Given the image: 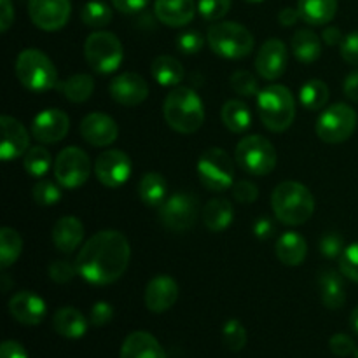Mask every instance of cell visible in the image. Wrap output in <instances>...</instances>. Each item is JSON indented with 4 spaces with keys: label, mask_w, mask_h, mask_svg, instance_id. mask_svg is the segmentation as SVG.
<instances>
[{
    "label": "cell",
    "mask_w": 358,
    "mask_h": 358,
    "mask_svg": "<svg viewBox=\"0 0 358 358\" xmlns=\"http://www.w3.org/2000/svg\"><path fill=\"white\" fill-rule=\"evenodd\" d=\"M131 257L128 238L114 229L100 231L77 254L79 275L93 285H110L126 273Z\"/></svg>",
    "instance_id": "cell-1"
},
{
    "label": "cell",
    "mask_w": 358,
    "mask_h": 358,
    "mask_svg": "<svg viewBox=\"0 0 358 358\" xmlns=\"http://www.w3.org/2000/svg\"><path fill=\"white\" fill-rule=\"evenodd\" d=\"M163 115L171 129L184 135H192L205 122V107L194 90L177 86L164 98Z\"/></svg>",
    "instance_id": "cell-2"
},
{
    "label": "cell",
    "mask_w": 358,
    "mask_h": 358,
    "mask_svg": "<svg viewBox=\"0 0 358 358\" xmlns=\"http://www.w3.org/2000/svg\"><path fill=\"white\" fill-rule=\"evenodd\" d=\"M275 217L285 226H301L308 222L315 212V198L306 185L287 180L275 187L271 194Z\"/></svg>",
    "instance_id": "cell-3"
},
{
    "label": "cell",
    "mask_w": 358,
    "mask_h": 358,
    "mask_svg": "<svg viewBox=\"0 0 358 358\" xmlns=\"http://www.w3.org/2000/svg\"><path fill=\"white\" fill-rule=\"evenodd\" d=\"M257 108L261 121L269 131L282 133L292 126L296 119V100L290 90L282 84H271L257 94Z\"/></svg>",
    "instance_id": "cell-4"
},
{
    "label": "cell",
    "mask_w": 358,
    "mask_h": 358,
    "mask_svg": "<svg viewBox=\"0 0 358 358\" xmlns=\"http://www.w3.org/2000/svg\"><path fill=\"white\" fill-rule=\"evenodd\" d=\"M16 77L27 90L41 93L58 86V72L48 56L38 49H24L16 59Z\"/></svg>",
    "instance_id": "cell-5"
},
{
    "label": "cell",
    "mask_w": 358,
    "mask_h": 358,
    "mask_svg": "<svg viewBox=\"0 0 358 358\" xmlns=\"http://www.w3.org/2000/svg\"><path fill=\"white\" fill-rule=\"evenodd\" d=\"M208 44L220 58L241 59L247 58L254 49V35L240 23L220 21L210 27Z\"/></svg>",
    "instance_id": "cell-6"
},
{
    "label": "cell",
    "mask_w": 358,
    "mask_h": 358,
    "mask_svg": "<svg viewBox=\"0 0 358 358\" xmlns=\"http://www.w3.org/2000/svg\"><path fill=\"white\" fill-rule=\"evenodd\" d=\"M276 149L268 138L261 135H250L240 140L236 145V163L247 173L262 177L275 170Z\"/></svg>",
    "instance_id": "cell-7"
},
{
    "label": "cell",
    "mask_w": 358,
    "mask_h": 358,
    "mask_svg": "<svg viewBox=\"0 0 358 358\" xmlns=\"http://www.w3.org/2000/svg\"><path fill=\"white\" fill-rule=\"evenodd\" d=\"M84 56L94 72L110 73L119 69L124 51L117 35L110 31H94L84 42Z\"/></svg>",
    "instance_id": "cell-8"
},
{
    "label": "cell",
    "mask_w": 358,
    "mask_h": 358,
    "mask_svg": "<svg viewBox=\"0 0 358 358\" xmlns=\"http://www.w3.org/2000/svg\"><path fill=\"white\" fill-rule=\"evenodd\" d=\"M198 177L206 189L222 192L234 185V163L219 147H210L198 159Z\"/></svg>",
    "instance_id": "cell-9"
},
{
    "label": "cell",
    "mask_w": 358,
    "mask_h": 358,
    "mask_svg": "<svg viewBox=\"0 0 358 358\" xmlns=\"http://www.w3.org/2000/svg\"><path fill=\"white\" fill-rule=\"evenodd\" d=\"M357 112L346 103H334L325 108L317 121V135L325 143H343L355 133Z\"/></svg>",
    "instance_id": "cell-10"
},
{
    "label": "cell",
    "mask_w": 358,
    "mask_h": 358,
    "mask_svg": "<svg viewBox=\"0 0 358 358\" xmlns=\"http://www.w3.org/2000/svg\"><path fill=\"white\" fill-rule=\"evenodd\" d=\"M90 156L79 147H66L56 156L55 177L62 187L77 189L90 178Z\"/></svg>",
    "instance_id": "cell-11"
},
{
    "label": "cell",
    "mask_w": 358,
    "mask_h": 358,
    "mask_svg": "<svg viewBox=\"0 0 358 358\" xmlns=\"http://www.w3.org/2000/svg\"><path fill=\"white\" fill-rule=\"evenodd\" d=\"M196 219H198V201L185 192L170 196L159 206L161 224L173 233L189 231L194 226Z\"/></svg>",
    "instance_id": "cell-12"
},
{
    "label": "cell",
    "mask_w": 358,
    "mask_h": 358,
    "mask_svg": "<svg viewBox=\"0 0 358 358\" xmlns=\"http://www.w3.org/2000/svg\"><path fill=\"white\" fill-rule=\"evenodd\" d=\"M94 175L105 187H119L131 175V159L119 149L103 150L94 161Z\"/></svg>",
    "instance_id": "cell-13"
},
{
    "label": "cell",
    "mask_w": 358,
    "mask_h": 358,
    "mask_svg": "<svg viewBox=\"0 0 358 358\" xmlns=\"http://www.w3.org/2000/svg\"><path fill=\"white\" fill-rule=\"evenodd\" d=\"M72 6L70 0H30L28 14L37 28L56 31L65 27L70 20Z\"/></svg>",
    "instance_id": "cell-14"
},
{
    "label": "cell",
    "mask_w": 358,
    "mask_h": 358,
    "mask_svg": "<svg viewBox=\"0 0 358 358\" xmlns=\"http://www.w3.org/2000/svg\"><path fill=\"white\" fill-rule=\"evenodd\" d=\"M108 93H110L112 100L117 101L119 105L136 107V105L143 103L149 96V84L138 73L124 72L112 79Z\"/></svg>",
    "instance_id": "cell-15"
},
{
    "label": "cell",
    "mask_w": 358,
    "mask_h": 358,
    "mask_svg": "<svg viewBox=\"0 0 358 358\" xmlns=\"http://www.w3.org/2000/svg\"><path fill=\"white\" fill-rule=\"evenodd\" d=\"M289 63V52L280 38H269L261 45L255 58V69L266 80H276L283 76Z\"/></svg>",
    "instance_id": "cell-16"
},
{
    "label": "cell",
    "mask_w": 358,
    "mask_h": 358,
    "mask_svg": "<svg viewBox=\"0 0 358 358\" xmlns=\"http://www.w3.org/2000/svg\"><path fill=\"white\" fill-rule=\"evenodd\" d=\"M70 129L69 115L58 108H48L35 115L31 122V135L42 143L62 142Z\"/></svg>",
    "instance_id": "cell-17"
},
{
    "label": "cell",
    "mask_w": 358,
    "mask_h": 358,
    "mask_svg": "<svg viewBox=\"0 0 358 358\" xmlns=\"http://www.w3.org/2000/svg\"><path fill=\"white\" fill-rule=\"evenodd\" d=\"M80 135L90 145L108 147L117 138L119 128L110 115L103 112H91L80 122Z\"/></svg>",
    "instance_id": "cell-18"
},
{
    "label": "cell",
    "mask_w": 358,
    "mask_h": 358,
    "mask_svg": "<svg viewBox=\"0 0 358 358\" xmlns=\"http://www.w3.org/2000/svg\"><path fill=\"white\" fill-rule=\"evenodd\" d=\"M145 306L152 313H164L178 299V283L168 275H157L147 283Z\"/></svg>",
    "instance_id": "cell-19"
},
{
    "label": "cell",
    "mask_w": 358,
    "mask_h": 358,
    "mask_svg": "<svg viewBox=\"0 0 358 358\" xmlns=\"http://www.w3.org/2000/svg\"><path fill=\"white\" fill-rule=\"evenodd\" d=\"M45 301L30 290H23L10 297L9 313L21 325H38L45 318Z\"/></svg>",
    "instance_id": "cell-20"
},
{
    "label": "cell",
    "mask_w": 358,
    "mask_h": 358,
    "mask_svg": "<svg viewBox=\"0 0 358 358\" xmlns=\"http://www.w3.org/2000/svg\"><path fill=\"white\" fill-rule=\"evenodd\" d=\"M0 128H2V145H0V156L3 161L16 159L24 156L30 145V136L27 128L17 119L10 115L0 117Z\"/></svg>",
    "instance_id": "cell-21"
},
{
    "label": "cell",
    "mask_w": 358,
    "mask_h": 358,
    "mask_svg": "<svg viewBox=\"0 0 358 358\" xmlns=\"http://www.w3.org/2000/svg\"><path fill=\"white\" fill-rule=\"evenodd\" d=\"M154 13L163 24L178 28L191 23L196 14V3L194 0H156Z\"/></svg>",
    "instance_id": "cell-22"
},
{
    "label": "cell",
    "mask_w": 358,
    "mask_h": 358,
    "mask_svg": "<svg viewBox=\"0 0 358 358\" xmlns=\"http://www.w3.org/2000/svg\"><path fill=\"white\" fill-rule=\"evenodd\" d=\"M121 358H166V353L152 334L135 331L122 343Z\"/></svg>",
    "instance_id": "cell-23"
},
{
    "label": "cell",
    "mask_w": 358,
    "mask_h": 358,
    "mask_svg": "<svg viewBox=\"0 0 358 358\" xmlns=\"http://www.w3.org/2000/svg\"><path fill=\"white\" fill-rule=\"evenodd\" d=\"M84 238V226L77 217H62L52 227V243L59 252L70 254L80 245Z\"/></svg>",
    "instance_id": "cell-24"
},
{
    "label": "cell",
    "mask_w": 358,
    "mask_h": 358,
    "mask_svg": "<svg viewBox=\"0 0 358 358\" xmlns=\"http://www.w3.org/2000/svg\"><path fill=\"white\" fill-rule=\"evenodd\" d=\"M52 327L62 338L80 339L87 332V320L77 308L65 306L56 311L52 318Z\"/></svg>",
    "instance_id": "cell-25"
},
{
    "label": "cell",
    "mask_w": 358,
    "mask_h": 358,
    "mask_svg": "<svg viewBox=\"0 0 358 358\" xmlns=\"http://www.w3.org/2000/svg\"><path fill=\"white\" fill-rule=\"evenodd\" d=\"M308 255V243L296 231H287L276 241V257L285 266H301Z\"/></svg>",
    "instance_id": "cell-26"
},
{
    "label": "cell",
    "mask_w": 358,
    "mask_h": 358,
    "mask_svg": "<svg viewBox=\"0 0 358 358\" xmlns=\"http://www.w3.org/2000/svg\"><path fill=\"white\" fill-rule=\"evenodd\" d=\"M297 9L304 23L322 27L334 20L338 13V0H299Z\"/></svg>",
    "instance_id": "cell-27"
},
{
    "label": "cell",
    "mask_w": 358,
    "mask_h": 358,
    "mask_svg": "<svg viewBox=\"0 0 358 358\" xmlns=\"http://www.w3.org/2000/svg\"><path fill=\"white\" fill-rule=\"evenodd\" d=\"M233 219L234 208L229 199L226 198L210 199L205 208H203V222H205L206 229L213 231V233H220V231L227 229Z\"/></svg>",
    "instance_id": "cell-28"
},
{
    "label": "cell",
    "mask_w": 358,
    "mask_h": 358,
    "mask_svg": "<svg viewBox=\"0 0 358 358\" xmlns=\"http://www.w3.org/2000/svg\"><path fill=\"white\" fill-rule=\"evenodd\" d=\"M318 287H320L322 303L329 310H339L346 303V290L343 278L332 269H327L318 278Z\"/></svg>",
    "instance_id": "cell-29"
},
{
    "label": "cell",
    "mask_w": 358,
    "mask_h": 358,
    "mask_svg": "<svg viewBox=\"0 0 358 358\" xmlns=\"http://www.w3.org/2000/svg\"><path fill=\"white\" fill-rule=\"evenodd\" d=\"M168 192V184L164 180V177L156 171H149L142 177V180L138 182V196L143 201V205L150 206V208H156L161 206L166 199Z\"/></svg>",
    "instance_id": "cell-30"
},
{
    "label": "cell",
    "mask_w": 358,
    "mask_h": 358,
    "mask_svg": "<svg viewBox=\"0 0 358 358\" xmlns=\"http://www.w3.org/2000/svg\"><path fill=\"white\" fill-rule=\"evenodd\" d=\"M152 77L164 87H177L184 79V69L173 56L161 55L152 62Z\"/></svg>",
    "instance_id": "cell-31"
},
{
    "label": "cell",
    "mask_w": 358,
    "mask_h": 358,
    "mask_svg": "<svg viewBox=\"0 0 358 358\" xmlns=\"http://www.w3.org/2000/svg\"><path fill=\"white\" fill-rule=\"evenodd\" d=\"M292 51L299 62L311 63L322 55V41L313 30L301 28L292 37Z\"/></svg>",
    "instance_id": "cell-32"
},
{
    "label": "cell",
    "mask_w": 358,
    "mask_h": 358,
    "mask_svg": "<svg viewBox=\"0 0 358 358\" xmlns=\"http://www.w3.org/2000/svg\"><path fill=\"white\" fill-rule=\"evenodd\" d=\"M220 119L229 131L241 133L252 124V112L243 101L229 100L224 103L222 110H220Z\"/></svg>",
    "instance_id": "cell-33"
},
{
    "label": "cell",
    "mask_w": 358,
    "mask_h": 358,
    "mask_svg": "<svg viewBox=\"0 0 358 358\" xmlns=\"http://www.w3.org/2000/svg\"><path fill=\"white\" fill-rule=\"evenodd\" d=\"M58 87L65 94L66 100L73 101V103H83V101L90 100L93 94L94 80L87 73H76L63 83H58Z\"/></svg>",
    "instance_id": "cell-34"
},
{
    "label": "cell",
    "mask_w": 358,
    "mask_h": 358,
    "mask_svg": "<svg viewBox=\"0 0 358 358\" xmlns=\"http://www.w3.org/2000/svg\"><path fill=\"white\" fill-rule=\"evenodd\" d=\"M23 250V240L13 227L0 229V268L7 269L17 261Z\"/></svg>",
    "instance_id": "cell-35"
},
{
    "label": "cell",
    "mask_w": 358,
    "mask_h": 358,
    "mask_svg": "<svg viewBox=\"0 0 358 358\" xmlns=\"http://www.w3.org/2000/svg\"><path fill=\"white\" fill-rule=\"evenodd\" d=\"M301 103L308 108V110H320L327 105L329 96V86L320 79H311L301 87Z\"/></svg>",
    "instance_id": "cell-36"
},
{
    "label": "cell",
    "mask_w": 358,
    "mask_h": 358,
    "mask_svg": "<svg viewBox=\"0 0 358 358\" xmlns=\"http://www.w3.org/2000/svg\"><path fill=\"white\" fill-rule=\"evenodd\" d=\"M80 20L90 28L107 27L112 21V9L101 0H90L80 10Z\"/></svg>",
    "instance_id": "cell-37"
},
{
    "label": "cell",
    "mask_w": 358,
    "mask_h": 358,
    "mask_svg": "<svg viewBox=\"0 0 358 358\" xmlns=\"http://www.w3.org/2000/svg\"><path fill=\"white\" fill-rule=\"evenodd\" d=\"M23 166L27 173H30L31 177L41 178L48 173L49 166H51V154H49L48 149L37 145L31 147V149L27 150L23 157Z\"/></svg>",
    "instance_id": "cell-38"
},
{
    "label": "cell",
    "mask_w": 358,
    "mask_h": 358,
    "mask_svg": "<svg viewBox=\"0 0 358 358\" xmlns=\"http://www.w3.org/2000/svg\"><path fill=\"white\" fill-rule=\"evenodd\" d=\"M247 329L238 318H229L222 327V341L229 352L240 353L247 346Z\"/></svg>",
    "instance_id": "cell-39"
},
{
    "label": "cell",
    "mask_w": 358,
    "mask_h": 358,
    "mask_svg": "<svg viewBox=\"0 0 358 358\" xmlns=\"http://www.w3.org/2000/svg\"><path fill=\"white\" fill-rule=\"evenodd\" d=\"M34 199L38 206H52L55 203H58L62 199V191H59L58 185L55 182L48 180V178H42L35 184L34 187Z\"/></svg>",
    "instance_id": "cell-40"
},
{
    "label": "cell",
    "mask_w": 358,
    "mask_h": 358,
    "mask_svg": "<svg viewBox=\"0 0 358 358\" xmlns=\"http://www.w3.org/2000/svg\"><path fill=\"white\" fill-rule=\"evenodd\" d=\"M231 87H233L234 93H238L240 96H255L259 94V83L250 72L247 70H236V72L231 76Z\"/></svg>",
    "instance_id": "cell-41"
},
{
    "label": "cell",
    "mask_w": 358,
    "mask_h": 358,
    "mask_svg": "<svg viewBox=\"0 0 358 358\" xmlns=\"http://www.w3.org/2000/svg\"><path fill=\"white\" fill-rule=\"evenodd\" d=\"M231 0H199L198 10L206 21H219L229 13Z\"/></svg>",
    "instance_id": "cell-42"
},
{
    "label": "cell",
    "mask_w": 358,
    "mask_h": 358,
    "mask_svg": "<svg viewBox=\"0 0 358 358\" xmlns=\"http://www.w3.org/2000/svg\"><path fill=\"white\" fill-rule=\"evenodd\" d=\"M339 271L343 273V276L358 283V241L345 248L339 257Z\"/></svg>",
    "instance_id": "cell-43"
},
{
    "label": "cell",
    "mask_w": 358,
    "mask_h": 358,
    "mask_svg": "<svg viewBox=\"0 0 358 358\" xmlns=\"http://www.w3.org/2000/svg\"><path fill=\"white\" fill-rule=\"evenodd\" d=\"M79 273L77 264H72L69 261H52L49 264V276L56 283H69L72 282L73 276Z\"/></svg>",
    "instance_id": "cell-44"
},
{
    "label": "cell",
    "mask_w": 358,
    "mask_h": 358,
    "mask_svg": "<svg viewBox=\"0 0 358 358\" xmlns=\"http://www.w3.org/2000/svg\"><path fill=\"white\" fill-rule=\"evenodd\" d=\"M345 248V240L338 233H327L320 240V254H324L327 259L341 257Z\"/></svg>",
    "instance_id": "cell-45"
},
{
    "label": "cell",
    "mask_w": 358,
    "mask_h": 358,
    "mask_svg": "<svg viewBox=\"0 0 358 358\" xmlns=\"http://www.w3.org/2000/svg\"><path fill=\"white\" fill-rule=\"evenodd\" d=\"M203 44H205V38L199 31H184L177 38V48L184 55H196V52L201 51Z\"/></svg>",
    "instance_id": "cell-46"
},
{
    "label": "cell",
    "mask_w": 358,
    "mask_h": 358,
    "mask_svg": "<svg viewBox=\"0 0 358 358\" xmlns=\"http://www.w3.org/2000/svg\"><path fill=\"white\" fill-rule=\"evenodd\" d=\"M329 348H331V352L334 353L336 357H343V358L355 355L357 352L355 341H353L348 334H343V332L332 336L331 341H329Z\"/></svg>",
    "instance_id": "cell-47"
},
{
    "label": "cell",
    "mask_w": 358,
    "mask_h": 358,
    "mask_svg": "<svg viewBox=\"0 0 358 358\" xmlns=\"http://www.w3.org/2000/svg\"><path fill=\"white\" fill-rule=\"evenodd\" d=\"M233 196L238 203H243V205H250L255 199L259 198V189L254 182L250 180H238L233 185Z\"/></svg>",
    "instance_id": "cell-48"
},
{
    "label": "cell",
    "mask_w": 358,
    "mask_h": 358,
    "mask_svg": "<svg viewBox=\"0 0 358 358\" xmlns=\"http://www.w3.org/2000/svg\"><path fill=\"white\" fill-rule=\"evenodd\" d=\"M114 318V308L110 306L105 301H98V303L93 304L90 315V322L94 325V327H103L108 322Z\"/></svg>",
    "instance_id": "cell-49"
},
{
    "label": "cell",
    "mask_w": 358,
    "mask_h": 358,
    "mask_svg": "<svg viewBox=\"0 0 358 358\" xmlns=\"http://www.w3.org/2000/svg\"><path fill=\"white\" fill-rule=\"evenodd\" d=\"M341 56L346 63L358 66V31L346 35L341 42Z\"/></svg>",
    "instance_id": "cell-50"
},
{
    "label": "cell",
    "mask_w": 358,
    "mask_h": 358,
    "mask_svg": "<svg viewBox=\"0 0 358 358\" xmlns=\"http://www.w3.org/2000/svg\"><path fill=\"white\" fill-rule=\"evenodd\" d=\"M276 226L269 217H261L257 219V222L254 224V233L259 240H269V238L275 234Z\"/></svg>",
    "instance_id": "cell-51"
},
{
    "label": "cell",
    "mask_w": 358,
    "mask_h": 358,
    "mask_svg": "<svg viewBox=\"0 0 358 358\" xmlns=\"http://www.w3.org/2000/svg\"><path fill=\"white\" fill-rule=\"evenodd\" d=\"M0 358H28V353L17 341H3L0 346Z\"/></svg>",
    "instance_id": "cell-52"
},
{
    "label": "cell",
    "mask_w": 358,
    "mask_h": 358,
    "mask_svg": "<svg viewBox=\"0 0 358 358\" xmlns=\"http://www.w3.org/2000/svg\"><path fill=\"white\" fill-rule=\"evenodd\" d=\"M150 0H112V6L124 14H135L142 10Z\"/></svg>",
    "instance_id": "cell-53"
},
{
    "label": "cell",
    "mask_w": 358,
    "mask_h": 358,
    "mask_svg": "<svg viewBox=\"0 0 358 358\" xmlns=\"http://www.w3.org/2000/svg\"><path fill=\"white\" fill-rule=\"evenodd\" d=\"M14 21V7L10 0H0V30L7 31Z\"/></svg>",
    "instance_id": "cell-54"
},
{
    "label": "cell",
    "mask_w": 358,
    "mask_h": 358,
    "mask_svg": "<svg viewBox=\"0 0 358 358\" xmlns=\"http://www.w3.org/2000/svg\"><path fill=\"white\" fill-rule=\"evenodd\" d=\"M343 90H345L346 98H350L352 101H358V70L346 77Z\"/></svg>",
    "instance_id": "cell-55"
},
{
    "label": "cell",
    "mask_w": 358,
    "mask_h": 358,
    "mask_svg": "<svg viewBox=\"0 0 358 358\" xmlns=\"http://www.w3.org/2000/svg\"><path fill=\"white\" fill-rule=\"evenodd\" d=\"M278 20H280V23L283 24V27H292V24H296L297 21L301 20L299 9H292V7H285V9H283L282 13L278 14Z\"/></svg>",
    "instance_id": "cell-56"
},
{
    "label": "cell",
    "mask_w": 358,
    "mask_h": 358,
    "mask_svg": "<svg viewBox=\"0 0 358 358\" xmlns=\"http://www.w3.org/2000/svg\"><path fill=\"white\" fill-rule=\"evenodd\" d=\"M322 38H324V42L327 45H338V44H341L343 41H345L341 30H339V28H336V27L325 28L324 34H322Z\"/></svg>",
    "instance_id": "cell-57"
},
{
    "label": "cell",
    "mask_w": 358,
    "mask_h": 358,
    "mask_svg": "<svg viewBox=\"0 0 358 358\" xmlns=\"http://www.w3.org/2000/svg\"><path fill=\"white\" fill-rule=\"evenodd\" d=\"M350 325H352L353 331L358 334V306L352 311V317H350Z\"/></svg>",
    "instance_id": "cell-58"
},
{
    "label": "cell",
    "mask_w": 358,
    "mask_h": 358,
    "mask_svg": "<svg viewBox=\"0 0 358 358\" xmlns=\"http://www.w3.org/2000/svg\"><path fill=\"white\" fill-rule=\"evenodd\" d=\"M245 2H250V3H257V2H262V0H245Z\"/></svg>",
    "instance_id": "cell-59"
},
{
    "label": "cell",
    "mask_w": 358,
    "mask_h": 358,
    "mask_svg": "<svg viewBox=\"0 0 358 358\" xmlns=\"http://www.w3.org/2000/svg\"><path fill=\"white\" fill-rule=\"evenodd\" d=\"M355 358H358V348H357V352H355V355H353Z\"/></svg>",
    "instance_id": "cell-60"
}]
</instances>
